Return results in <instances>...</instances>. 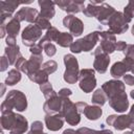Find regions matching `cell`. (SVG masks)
Instances as JSON below:
<instances>
[{
	"instance_id": "d590c367",
	"label": "cell",
	"mask_w": 134,
	"mask_h": 134,
	"mask_svg": "<svg viewBox=\"0 0 134 134\" xmlns=\"http://www.w3.org/2000/svg\"><path fill=\"white\" fill-rule=\"evenodd\" d=\"M35 24H36L40 29H42V30H44V29L48 30V29L52 26V25L50 24V21H49L48 19H45V18L41 17L40 15H39V17L37 18V20H36Z\"/></svg>"
},
{
	"instance_id": "4dcf8cb0",
	"label": "cell",
	"mask_w": 134,
	"mask_h": 134,
	"mask_svg": "<svg viewBox=\"0 0 134 134\" xmlns=\"http://www.w3.org/2000/svg\"><path fill=\"white\" fill-rule=\"evenodd\" d=\"M64 61V65L66 67V69H75V70H80L79 69V62L76 60V58L71 54V53H67L64 55L63 58Z\"/></svg>"
},
{
	"instance_id": "f5cc1de1",
	"label": "cell",
	"mask_w": 134,
	"mask_h": 134,
	"mask_svg": "<svg viewBox=\"0 0 134 134\" xmlns=\"http://www.w3.org/2000/svg\"><path fill=\"white\" fill-rule=\"evenodd\" d=\"M63 134H79V133H77V131H75L73 129H66V130H64Z\"/></svg>"
},
{
	"instance_id": "c3c4849f",
	"label": "cell",
	"mask_w": 134,
	"mask_h": 134,
	"mask_svg": "<svg viewBox=\"0 0 134 134\" xmlns=\"http://www.w3.org/2000/svg\"><path fill=\"white\" fill-rule=\"evenodd\" d=\"M75 106H76V109L80 113H84V110L86 109L88 104L85 103V102H77V103H75Z\"/></svg>"
},
{
	"instance_id": "91938a15",
	"label": "cell",
	"mask_w": 134,
	"mask_h": 134,
	"mask_svg": "<svg viewBox=\"0 0 134 134\" xmlns=\"http://www.w3.org/2000/svg\"><path fill=\"white\" fill-rule=\"evenodd\" d=\"M131 32H132V36L134 37V25L132 26V29H131Z\"/></svg>"
},
{
	"instance_id": "4fadbf2b",
	"label": "cell",
	"mask_w": 134,
	"mask_h": 134,
	"mask_svg": "<svg viewBox=\"0 0 134 134\" xmlns=\"http://www.w3.org/2000/svg\"><path fill=\"white\" fill-rule=\"evenodd\" d=\"M85 2L84 1H72V0H59L55 2V5H58L62 10L66 12L69 15L77 14L84 10Z\"/></svg>"
},
{
	"instance_id": "e0dca14e",
	"label": "cell",
	"mask_w": 134,
	"mask_h": 134,
	"mask_svg": "<svg viewBox=\"0 0 134 134\" xmlns=\"http://www.w3.org/2000/svg\"><path fill=\"white\" fill-rule=\"evenodd\" d=\"M64 116L62 113L57 114H46L44 117L45 126L50 131H59L64 126Z\"/></svg>"
},
{
	"instance_id": "8d00e7d4",
	"label": "cell",
	"mask_w": 134,
	"mask_h": 134,
	"mask_svg": "<svg viewBox=\"0 0 134 134\" xmlns=\"http://www.w3.org/2000/svg\"><path fill=\"white\" fill-rule=\"evenodd\" d=\"M97 9H98V5H93L91 3H89L83 10V14L88 17V18H92V17H95L96 16V13H97Z\"/></svg>"
},
{
	"instance_id": "d6a6232c",
	"label": "cell",
	"mask_w": 134,
	"mask_h": 134,
	"mask_svg": "<svg viewBox=\"0 0 134 134\" xmlns=\"http://www.w3.org/2000/svg\"><path fill=\"white\" fill-rule=\"evenodd\" d=\"M40 90L42 91V93H43V95H44V97L46 99H49V98L54 97V96L58 95V92H55L53 90L52 85L49 82H47V83H45L43 85H40Z\"/></svg>"
},
{
	"instance_id": "ba28073f",
	"label": "cell",
	"mask_w": 134,
	"mask_h": 134,
	"mask_svg": "<svg viewBox=\"0 0 134 134\" xmlns=\"http://www.w3.org/2000/svg\"><path fill=\"white\" fill-rule=\"evenodd\" d=\"M94 61H93V69L98 73H105L108 70V66L110 64V57L109 54L103 52L100 46H97L93 51Z\"/></svg>"
},
{
	"instance_id": "bcb514c9",
	"label": "cell",
	"mask_w": 134,
	"mask_h": 134,
	"mask_svg": "<svg viewBox=\"0 0 134 134\" xmlns=\"http://www.w3.org/2000/svg\"><path fill=\"white\" fill-rule=\"evenodd\" d=\"M124 84H127L129 86L134 85V76L131 74H125L124 75Z\"/></svg>"
},
{
	"instance_id": "60d3db41",
	"label": "cell",
	"mask_w": 134,
	"mask_h": 134,
	"mask_svg": "<svg viewBox=\"0 0 134 134\" xmlns=\"http://www.w3.org/2000/svg\"><path fill=\"white\" fill-rule=\"evenodd\" d=\"M71 94H72V91H71V89H69V88H62V89L58 92V95H59L60 97H62V98H67V97H69Z\"/></svg>"
},
{
	"instance_id": "74e56055",
	"label": "cell",
	"mask_w": 134,
	"mask_h": 134,
	"mask_svg": "<svg viewBox=\"0 0 134 134\" xmlns=\"http://www.w3.org/2000/svg\"><path fill=\"white\" fill-rule=\"evenodd\" d=\"M42 47H43V50L45 51L46 55L49 57V58L53 57V55L57 53V47H55V45H54L53 43H50V42L45 43Z\"/></svg>"
},
{
	"instance_id": "5bb4252c",
	"label": "cell",
	"mask_w": 134,
	"mask_h": 134,
	"mask_svg": "<svg viewBox=\"0 0 134 134\" xmlns=\"http://www.w3.org/2000/svg\"><path fill=\"white\" fill-rule=\"evenodd\" d=\"M108 102H109L110 107L118 113L126 112L129 108V100H128V95L126 92H122L120 94H117L109 98Z\"/></svg>"
},
{
	"instance_id": "83f0119b",
	"label": "cell",
	"mask_w": 134,
	"mask_h": 134,
	"mask_svg": "<svg viewBox=\"0 0 134 134\" xmlns=\"http://www.w3.org/2000/svg\"><path fill=\"white\" fill-rule=\"evenodd\" d=\"M55 43L61 46V47H70L71 44L73 43V36L70 32H61L58 36V39L55 41Z\"/></svg>"
},
{
	"instance_id": "7402d4cb",
	"label": "cell",
	"mask_w": 134,
	"mask_h": 134,
	"mask_svg": "<svg viewBox=\"0 0 134 134\" xmlns=\"http://www.w3.org/2000/svg\"><path fill=\"white\" fill-rule=\"evenodd\" d=\"M132 68L130 66L127 65V63L122 60V61H118V62H115L111 69H110V74L115 79V80H118L119 77L124 76L126 74V72L128 71H131Z\"/></svg>"
},
{
	"instance_id": "6f0895ef",
	"label": "cell",
	"mask_w": 134,
	"mask_h": 134,
	"mask_svg": "<svg viewBox=\"0 0 134 134\" xmlns=\"http://www.w3.org/2000/svg\"><path fill=\"white\" fill-rule=\"evenodd\" d=\"M130 96H131V98H132V99H134V89L130 91Z\"/></svg>"
},
{
	"instance_id": "7bdbcfd3",
	"label": "cell",
	"mask_w": 134,
	"mask_h": 134,
	"mask_svg": "<svg viewBox=\"0 0 134 134\" xmlns=\"http://www.w3.org/2000/svg\"><path fill=\"white\" fill-rule=\"evenodd\" d=\"M42 50H43V47L39 43H37L36 45L29 48V51L31 54H42Z\"/></svg>"
},
{
	"instance_id": "52a82bcc",
	"label": "cell",
	"mask_w": 134,
	"mask_h": 134,
	"mask_svg": "<svg viewBox=\"0 0 134 134\" xmlns=\"http://www.w3.org/2000/svg\"><path fill=\"white\" fill-rule=\"evenodd\" d=\"M41 38H42V29H40L36 24L27 25L21 34L22 43L29 48L36 45L37 42L41 40Z\"/></svg>"
},
{
	"instance_id": "5b68a950",
	"label": "cell",
	"mask_w": 134,
	"mask_h": 134,
	"mask_svg": "<svg viewBox=\"0 0 134 134\" xmlns=\"http://www.w3.org/2000/svg\"><path fill=\"white\" fill-rule=\"evenodd\" d=\"M61 113L64 116L65 121H67V124L70 126H76L81 121V113L77 111L75 104L72 103L68 97L63 98V107Z\"/></svg>"
},
{
	"instance_id": "8fae6325",
	"label": "cell",
	"mask_w": 134,
	"mask_h": 134,
	"mask_svg": "<svg viewBox=\"0 0 134 134\" xmlns=\"http://www.w3.org/2000/svg\"><path fill=\"white\" fill-rule=\"evenodd\" d=\"M64 27L68 28L70 34L73 37H80L84 32V23L81 19L76 18L73 15H67L63 19Z\"/></svg>"
},
{
	"instance_id": "1f68e13d",
	"label": "cell",
	"mask_w": 134,
	"mask_h": 134,
	"mask_svg": "<svg viewBox=\"0 0 134 134\" xmlns=\"http://www.w3.org/2000/svg\"><path fill=\"white\" fill-rule=\"evenodd\" d=\"M79 73L80 70H72V69H65L63 79L67 84H75L79 81Z\"/></svg>"
},
{
	"instance_id": "603a6c76",
	"label": "cell",
	"mask_w": 134,
	"mask_h": 134,
	"mask_svg": "<svg viewBox=\"0 0 134 134\" xmlns=\"http://www.w3.org/2000/svg\"><path fill=\"white\" fill-rule=\"evenodd\" d=\"M4 55L7 58L9 65H14L16 64L17 60L22 57L21 52H20V47L19 45H15V46H6L4 49Z\"/></svg>"
},
{
	"instance_id": "d6986e66",
	"label": "cell",
	"mask_w": 134,
	"mask_h": 134,
	"mask_svg": "<svg viewBox=\"0 0 134 134\" xmlns=\"http://www.w3.org/2000/svg\"><path fill=\"white\" fill-rule=\"evenodd\" d=\"M62 107H63V98L57 95L54 97L46 99V102L43 105V111L46 114H57V113H61Z\"/></svg>"
},
{
	"instance_id": "9a60e30c",
	"label": "cell",
	"mask_w": 134,
	"mask_h": 134,
	"mask_svg": "<svg viewBox=\"0 0 134 134\" xmlns=\"http://www.w3.org/2000/svg\"><path fill=\"white\" fill-rule=\"evenodd\" d=\"M22 2L18 1H0V23H4L7 18H13V13Z\"/></svg>"
},
{
	"instance_id": "f35d334b",
	"label": "cell",
	"mask_w": 134,
	"mask_h": 134,
	"mask_svg": "<svg viewBox=\"0 0 134 134\" xmlns=\"http://www.w3.org/2000/svg\"><path fill=\"white\" fill-rule=\"evenodd\" d=\"M26 62H27V60H25L23 57H20V58L17 60L16 64H15L16 69H17V70H19V71H21V72H25Z\"/></svg>"
},
{
	"instance_id": "30bf717a",
	"label": "cell",
	"mask_w": 134,
	"mask_h": 134,
	"mask_svg": "<svg viewBox=\"0 0 134 134\" xmlns=\"http://www.w3.org/2000/svg\"><path fill=\"white\" fill-rule=\"evenodd\" d=\"M100 38V48L103 52L110 54L116 50V37L110 30H102L99 31Z\"/></svg>"
},
{
	"instance_id": "6da1fadb",
	"label": "cell",
	"mask_w": 134,
	"mask_h": 134,
	"mask_svg": "<svg viewBox=\"0 0 134 134\" xmlns=\"http://www.w3.org/2000/svg\"><path fill=\"white\" fill-rule=\"evenodd\" d=\"M1 127L2 130H7L10 134H23L28 129V121L23 115L8 111L1 115Z\"/></svg>"
},
{
	"instance_id": "cb8c5ba5",
	"label": "cell",
	"mask_w": 134,
	"mask_h": 134,
	"mask_svg": "<svg viewBox=\"0 0 134 134\" xmlns=\"http://www.w3.org/2000/svg\"><path fill=\"white\" fill-rule=\"evenodd\" d=\"M102 114H103V110L100 109L99 106L96 105H92V106L88 105L84 110V115L89 120H96L102 116Z\"/></svg>"
},
{
	"instance_id": "11a10c76",
	"label": "cell",
	"mask_w": 134,
	"mask_h": 134,
	"mask_svg": "<svg viewBox=\"0 0 134 134\" xmlns=\"http://www.w3.org/2000/svg\"><path fill=\"white\" fill-rule=\"evenodd\" d=\"M27 134H47V133H44L43 131H32V130H30Z\"/></svg>"
},
{
	"instance_id": "3957f363",
	"label": "cell",
	"mask_w": 134,
	"mask_h": 134,
	"mask_svg": "<svg viewBox=\"0 0 134 134\" xmlns=\"http://www.w3.org/2000/svg\"><path fill=\"white\" fill-rule=\"evenodd\" d=\"M98 40H99V31L95 30V31L88 34L84 38L79 39L75 42H73L69 48L72 53H81L82 51L88 52V51H91L95 47Z\"/></svg>"
},
{
	"instance_id": "d4e9b609",
	"label": "cell",
	"mask_w": 134,
	"mask_h": 134,
	"mask_svg": "<svg viewBox=\"0 0 134 134\" xmlns=\"http://www.w3.org/2000/svg\"><path fill=\"white\" fill-rule=\"evenodd\" d=\"M59 34H60L59 29H58L57 27H54V26H51L48 30H46V34L41 38V40H40L38 43H39L41 46H43L45 43H48V42L52 43V42H55L57 39H58Z\"/></svg>"
},
{
	"instance_id": "7c38bea8",
	"label": "cell",
	"mask_w": 134,
	"mask_h": 134,
	"mask_svg": "<svg viewBox=\"0 0 134 134\" xmlns=\"http://www.w3.org/2000/svg\"><path fill=\"white\" fill-rule=\"evenodd\" d=\"M102 89L105 92L107 98H111L117 94H120L125 91V84L124 82L119 81V80H110L105 82L102 85Z\"/></svg>"
},
{
	"instance_id": "ee69618b",
	"label": "cell",
	"mask_w": 134,
	"mask_h": 134,
	"mask_svg": "<svg viewBox=\"0 0 134 134\" xmlns=\"http://www.w3.org/2000/svg\"><path fill=\"white\" fill-rule=\"evenodd\" d=\"M79 134H96L97 133V130H94V129H90V128H87V127H83V128H80L79 130H76Z\"/></svg>"
},
{
	"instance_id": "ac0fdd59",
	"label": "cell",
	"mask_w": 134,
	"mask_h": 134,
	"mask_svg": "<svg viewBox=\"0 0 134 134\" xmlns=\"http://www.w3.org/2000/svg\"><path fill=\"white\" fill-rule=\"evenodd\" d=\"M115 8L111 5H109L108 3H102L100 5H98V9L96 13V20L104 25H107L110 18L113 16V14L115 13Z\"/></svg>"
},
{
	"instance_id": "7a4b0ae2",
	"label": "cell",
	"mask_w": 134,
	"mask_h": 134,
	"mask_svg": "<svg viewBox=\"0 0 134 134\" xmlns=\"http://www.w3.org/2000/svg\"><path fill=\"white\" fill-rule=\"evenodd\" d=\"M17 110L18 112H23L27 109V98L26 95L20 90L8 91L5 99L1 104V113Z\"/></svg>"
},
{
	"instance_id": "816d5d0a",
	"label": "cell",
	"mask_w": 134,
	"mask_h": 134,
	"mask_svg": "<svg viewBox=\"0 0 134 134\" xmlns=\"http://www.w3.org/2000/svg\"><path fill=\"white\" fill-rule=\"evenodd\" d=\"M96 134H113V132L111 130H109V129H102V130L97 131Z\"/></svg>"
},
{
	"instance_id": "f1b7e54d",
	"label": "cell",
	"mask_w": 134,
	"mask_h": 134,
	"mask_svg": "<svg viewBox=\"0 0 134 134\" xmlns=\"http://www.w3.org/2000/svg\"><path fill=\"white\" fill-rule=\"evenodd\" d=\"M21 77H22L21 71L17 70L16 68L10 69L8 71V73H7V76L5 79V83L4 84L6 86H14V85H16L17 83H19L21 81Z\"/></svg>"
},
{
	"instance_id": "9f6ffc18",
	"label": "cell",
	"mask_w": 134,
	"mask_h": 134,
	"mask_svg": "<svg viewBox=\"0 0 134 134\" xmlns=\"http://www.w3.org/2000/svg\"><path fill=\"white\" fill-rule=\"evenodd\" d=\"M4 92H5V84H1V93H0V96H3L4 95Z\"/></svg>"
},
{
	"instance_id": "f6af8a7d",
	"label": "cell",
	"mask_w": 134,
	"mask_h": 134,
	"mask_svg": "<svg viewBox=\"0 0 134 134\" xmlns=\"http://www.w3.org/2000/svg\"><path fill=\"white\" fill-rule=\"evenodd\" d=\"M0 59H1V60H0V62H1V68H0V71L3 72V71H5V70L8 68L9 62H8V60H7V58H6L5 55H2Z\"/></svg>"
},
{
	"instance_id": "94428289",
	"label": "cell",
	"mask_w": 134,
	"mask_h": 134,
	"mask_svg": "<svg viewBox=\"0 0 134 134\" xmlns=\"http://www.w3.org/2000/svg\"><path fill=\"white\" fill-rule=\"evenodd\" d=\"M131 72L134 74V66H133V68H132V70H131Z\"/></svg>"
},
{
	"instance_id": "7dc6e473",
	"label": "cell",
	"mask_w": 134,
	"mask_h": 134,
	"mask_svg": "<svg viewBox=\"0 0 134 134\" xmlns=\"http://www.w3.org/2000/svg\"><path fill=\"white\" fill-rule=\"evenodd\" d=\"M5 43H6V46H15V45H18L17 44L16 37H10V36H7V38L5 39Z\"/></svg>"
},
{
	"instance_id": "836d02e7",
	"label": "cell",
	"mask_w": 134,
	"mask_h": 134,
	"mask_svg": "<svg viewBox=\"0 0 134 134\" xmlns=\"http://www.w3.org/2000/svg\"><path fill=\"white\" fill-rule=\"evenodd\" d=\"M122 14H124V16L127 18V20L129 22L132 21V19L134 18V0H130L128 2V4L124 7Z\"/></svg>"
},
{
	"instance_id": "9c48e42d",
	"label": "cell",
	"mask_w": 134,
	"mask_h": 134,
	"mask_svg": "<svg viewBox=\"0 0 134 134\" xmlns=\"http://www.w3.org/2000/svg\"><path fill=\"white\" fill-rule=\"evenodd\" d=\"M134 120L131 119L129 115L121 114V115H116V114H111L106 118V122L109 126H112L115 130L117 131H122L126 129H130L132 122Z\"/></svg>"
},
{
	"instance_id": "ffe728a7",
	"label": "cell",
	"mask_w": 134,
	"mask_h": 134,
	"mask_svg": "<svg viewBox=\"0 0 134 134\" xmlns=\"http://www.w3.org/2000/svg\"><path fill=\"white\" fill-rule=\"evenodd\" d=\"M38 4L41 8L40 10V16L45 18V19H52L55 15V9H54V5L55 2L53 1H49V0H39Z\"/></svg>"
},
{
	"instance_id": "b9f144b4",
	"label": "cell",
	"mask_w": 134,
	"mask_h": 134,
	"mask_svg": "<svg viewBox=\"0 0 134 134\" xmlns=\"http://www.w3.org/2000/svg\"><path fill=\"white\" fill-rule=\"evenodd\" d=\"M43 128H44V125L40 120L34 121L30 126V130H32V131H43Z\"/></svg>"
},
{
	"instance_id": "680465c9",
	"label": "cell",
	"mask_w": 134,
	"mask_h": 134,
	"mask_svg": "<svg viewBox=\"0 0 134 134\" xmlns=\"http://www.w3.org/2000/svg\"><path fill=\"white\" fill-rule=\"evenodd\" d=\"M122 134H134V132L133 131H127V132H124Z\"/></svg>"
},
{
	"instance_id": "ab89813d",
	"label": "cell",
	"mask_w": 134,
	"mask_h": 134,
	"mask_svg": "<svg viewBox=\"0 0 134 134\" xmlns=\"http://www.w3.org/2000/svg\"><path fill=\"white\" fill-rule=\"evenodd\" d=\"M122 52H124L125 57L134 59V44H128L127 47H126V49Z\"/></svg>"
},
{
	"instance_id": "484cf974",
	"label": "cell",
	"mask_w": 134,
	"mask_h": 134,
	"mask_svg": "<svg viewBox=\"0 0 134 134\" xmlns=\"http://www.w3.org/2000/svg\"><path fill=\"white\" fill-rule=\"evenodd\" d=\"M27 77L31 82H34L36 84H39V85H43V84L48 82V74L42 68L38 71H35V72H31V73L27 74Z\"/></svg>"
},
{
	"instance_id": "681fc988",
	"label": "cell",
	"mask_w": 134,
	"mask_h": 134,
	"mask_svg": "<svg viewBox=\"0 0 134 134\" xmlns=\"http://www.w3.org/2000/svg\"><path fill=\"white\" fill-rule=\"evenodd\" d=\"M127 43L125 41H117L116 42V50L117 51H124L127 47Z\"/></svg>"
},
{
	"instance_id": "277c9868",
	"label": "cell",
	"mask_w": 134,
	"mask_h": 134,
	"mask_svg": "<svg viewBox=\"0 0 134 134\" xmlns=\"http://www.w3.org/2000/svg\"><path fill=\"white\" fill-rule=\"evenodd\" d=\"M94 75H95V70L93 68H84L80 70L79 86L83 92L89 93L94 90V88L96 87V79Z\"/></svg>"
},
{
	"instance_id": "f546056e",
	"label": "cell",
	"mask_w": 134,
	"mask_h": 134,
	"mask_svg": "<svg viewBox=\"0 0 134 134\" xmlns=\"http://www.w3.org/2000/svg\"><path fill=\"white\" fill-rule=\"evenodd\" d=\"M107 96H106V94H105V92L103 91V89L102 88H99V89H96L94 92H93V94H92V97H91V102H92V104H94V105H96V106H104L105 104H106V102H107Z\"/></svg>"
},
{
	"instance_id": "8992f818",
	"label": "cell",
	"mask_w": 134,
	"mask_h": 134,
	"mask_svg": "<svg viewBox=\"0 0 134 134\" xmlns=\"http://www.w3.org/2000/svg\"><path fill=\"white\" fill-rule=\"evenodd\" d=\"M129 21L121 12H115L108 22L109 30L114 35H122L129 28Z\"/></svg>"
},
{
	"instance_id": "f907efd6",
	"label": "cell",
	"mask_w": 134,
	"mask_h": 134,
	"mask_svg": "<svg viewBox=\"0 0 134 134\" xmlns=\"http://www.w3.org/2000/svg\"><path fill=\"white\" fill-rule=\"evenodd\" d=\"M6 24L5 23H2L0 25V38H4L5 35H6Z\"/></svg>"
},
{
	"instance_id": "2e32d148",
	"label": "cell",
	"mask_w": 134,
	"mask_h": 134,
	"mask_svg": "<svg viewBox=\"0 0 134 134\" xmlns=\"http://www.w3.org/2000/svg\"><path fill=\"white\" fill-rule=\"evenodd\" d=\"M39 12L34 8V7H29V6H24L22 8H20L16 14H15V18H17L20 22L22 21H26L28 23H34L36 22L37 18L39 17Z\"/></svg>"
},
{
	"instance_id": "db71d44e",
	"label": "cell",
	"mask_w": 134,
	"mask_h": 134,
	"mask_svg": "<svg viewBox=\"0 0 134 134\" xmlns=\"http://www.w3.org/2000/svg\"><path fill=\"white\" fill-rule=\"evenodd\" d=\"M130 117H131V119L132 120H134V104L131 106V109H130V111H129V114H128Z\"/></svg>"
},
{
	"instance_id": "44dd1931",
	"label": "cell",
	"mask_w": 134,
	"mask_h": 134,
	"mask_svg": "<svg viewBox=\"0 0 134 134\" xmlns=\"http://www.w3.org/2000/svg\"><path fill=\"white\" fill-rule=\"evenodd\" d=\"M43 63V55L42 54H31L29 60L26 62V67H25V74H29L31 72L38 71L41 69Z\"/></svg>"
},
{
	"instance_id": "4316f807",
	"label": "cell",
	"mask_w": 134,
	"mask_h": 134,
	"mask_svg": "<svg viewBox=\"0 0 134 134\" xmlns=\"http://www.w3.org/2000/svg\"><path fill=\"white\" fill-rule=\"evenodd\" d=\"M20 23L21 22L15 17L9 19V21L6 23V32H7V35L10 36V37H17V35L20 31V27H21Z\"/></svg>"
},
{
	"instance_id": "e575fe53",
	"label": "cell",
	"mask_w": 134,
	"mask_h": 134,
	"mask_svg": "<svg viewBox=\"0 0 134 134\" xmlns=\"http://www.w3.org/2000/svg\"><path fill=\"white\" fill-rule=\"evenodd\" d=\"M42 69L49 75V74H51V73H53V72L57 71V69H58V64H57V62L53 61V60H48L47 62L43 63Z\"/></svg>"
}]
</instances>
